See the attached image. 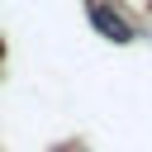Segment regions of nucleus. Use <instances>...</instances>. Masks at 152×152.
<instances>
[{"label":"nucleus","mask_w":152,"mask_h":152,"mask_svg":"<svg viewBox=\"0 0 152 152\" xmlns=\"http://www.w3.org/2000/svg\"><path fill=\"white\" fill-rule=\"evenodd\" d=\"M86 14H90V24H95V28H100V33L109 38V43H128V38H133V28H128V24H124V19H119V14L109 10V5H100V0H95V5L86 10Z\"/></svg>","instance_id":"obj_1"}]
</instances>
